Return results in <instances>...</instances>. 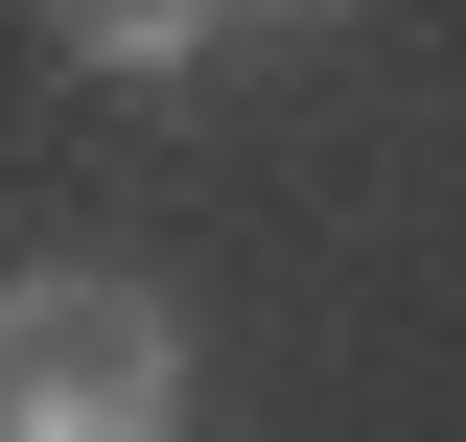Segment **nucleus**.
<instances>
[{
	"mask_svg": "<svg viewBox=\"0 0 466 442\" xmlns=\"http://www.w3.org/2000/svg\"><path fill=\"white\" fill-rule=\"evenodd\" d=\"M164 419H187L164 279H24L0 303V442H164Z\"/></svg>",
	"mask_w": 466,
	"mask_h": 442,
	"instance_id": "1",
	"label": "nucleus"
},
{
	"mask_svg": "<svg viewBox=\"0 0 466 442\" xmlns=\"http://www.w3.org/2000/svg\"><path fill=\"white\" fill-rule=\"evenodd\" d=\"M233 24H257V0H47V47H70V70H210Z\"/></svg>",
	"mask_w": 466,
	"mask_h": 442,
	"instance_id": "2",
	"label": "nucleus"
},
{
	"mask_svg": "<svg viewBox=\"0 0 466 442\" xmlns=\"http://www.w3.org/2000/svg\"><path fill=\"white\" fill-rule=\"evenodd\" d=\"M257 24H303V0H257Z\"/></svg>",
	"mask_w": 466,
	"mask_h": 442,
	"instance_id": "3",
	"label": "nucleus"
}]
</instances>
